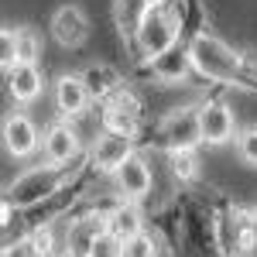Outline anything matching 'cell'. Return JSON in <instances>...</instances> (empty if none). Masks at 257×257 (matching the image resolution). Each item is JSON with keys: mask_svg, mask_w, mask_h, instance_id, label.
Listing matches in <instances>:
<instances>
[{"mask_svg": "<svg viewBox=\"0 0 257 257\" xmlns=\"http://www.w3.org/2000/svg\"><path fill=\"white\" fill-rule=\"evenodd\" d=\"M178 41H182V11H178V4L175 0H155L148 7L144 21H141L138 35H134L138 55L151 62L155 55L168 52Z\"/></svg>", "mask_w": 257, "mask_h": 257, "instance_id": "3957f363", "label": "cell"}, {"mask_svg": "<svg viewBox=\"0 0 257 257\" xmlns=\"http://www.w3.org/2000/svg\"><path fill=\"white\" fill-rule=\"evenodd\" d=\"M82 82H86L89 96L99 99V103H106V99L113 96V93H120V89H123V79H120V72H117V69H110V65H103V62L89 65V69L82 72Z\"/></svg>", "mask_w": 257, "mask_h": 257, "instance_id": "2e32d148", "label": "cell"}, {"mask_svg": "<svg viewBox=\"0 0 257 257\" xmlns=\"http://www.w3.org/2000/svg\"><path fill=\"white\" fill-rule=\"evenodd\" d=\"M41 151H45V158L52 161V165H72V161H79V151H82L79 131L69 120H55L45 131V138H41Z\"/></svg>", "mask_w": 257, "mask_h": 257, "instance_id": "9c48e42d", "label": "cell"}, {"mask_svg": "<svg viewBox=\"0 0 257 257\" xmlns=\"http://www.w3.org/2000/svg\"><path fill=\"white\" fill-rule=\"evenodd\" d=\"M113 182H117V192L123 199L141 202V199H148V192H151V168H148V161L141 158V155H131V158L120 165Z\"/></svg>", "mask_w": 257, "mask_h": 257, "instance_id": "4fadbf2b", "label": "cell"}, {"mask_svg": "<svg viewBox=\"0 0 257 257\" xmlns=\"http://www.w3.org/2000/svg\"><path fill=\"white\" fill-rule=\"evenodd\" d=\"M199 127H202V144H226V141L237 138V120H233V110L219 99H209L199 106Z\"/></svg>", "mask_w": 257, "mask_h": 257, "instance_id": "30bf717a", "label": "cell"}, {"mask_svg": "<svg viewBox=\"0 0 257 257\" xmlns=\"http://www.w3.org/2000/svg\"><path fill=\"white\" fill-rule=\"evenodd\" d=\"M237 257H257V240H254V243H250V247H243V250H240Z\"/></svg>", "mask_w": 257, "mask_h": 257, "instance_id": "4316f807", "label": "cell"}, {"mask_svg": "<svg viewBox=\"0 0 257 257\" xmlns=\"http://www.w3.org/2000/svg\"><path fill=\"white\" fill-rule=\"evenodd\" d=\"M48 28H52V38L59 41L62 48H79L82 41L89 38V21L82 14V7H76V4H62L52 14Z\"/></svg>", "mask_w": 257, "mask_h": 257, "instance_id": "8fae6325", "label": "cell"}, {"mask_svg": "<svg viewBox=\"0 0 257 257\" xmlns=\"http://www.w3.org/2000/svg\"><path fill=\"white\" fill-rule=\"evenodd\" d=\"M123 257H158V240L141 230L138 237L123 240Z\"/></svg>", "mask_w": 257, "mask_h": 257, "instance_id": "7402d4cb", "label": "cell"}, {"mask_svg": "<svg viewBox=\"0 0 257 257\" xmlns=\"http://www.w3.org/2000/svg\"><path fill=\"white\" fill-rule=\"evenodd\" d=\"M237 155L243 165L257 168V127H247V131L237 134Z\"/></svg>", "mask_w": 257, "mask_h": 257, "instance_id": "cb8c5ba5", "label": "cell"}, {"mask_svg": "<svg viewBox=\"0 0 257 257\" xmlns=\"http://www.w3.org/2000/svg\"><path fill=\"white\" fill-rule=\"evenodd\" d=\"M168 161H172V175H175L178 182H196L199 178L196 151H175V155H168Z\"/></svg>", "mask_w": 257, "mask_h": 257, "instance_id": "d6986e66", "label": "cell"}, {"mask_svg": "<svg viewBox=\"0 0 257 257\" xmlns=\"http://www.w3.org/2000/svg\"><path fill=\"white\" fill-rule=\"evenodd\" d=\"M106 230H110V233H117L120 240L138 237L141 230H144V213H141V206L127 199V202L120 206L117 213H113V216L106 219Z\"/></svg>", "mask_w": 257, "mask_h": 257, "instance_id": "e0dca14e", "label": "cell"}, {"mask_svg": "<svg viewBox=\"0 0 257 257\" xmlns=\"http://www.w3.org/2000/svg\"><path fill=\"white\" fill-rule=\"evenodd\" d=\"M189 72H196V62H192L189 45H182V41L148 62V76L155 82H161V86H182L189 79Z\"/></svg>", "mask_w": 257, "mask_h": 257, "instance_id": "52a82bcc", "label": "cell"}, {"mask_svg": "<svg viewBox=\"0 0 257 257\" xmlns=\"http://www.w3.org/2000/svg\"><path fill=\"white\" fill-rule=\"evenodd\" d=\"M7 93L14 103H35V99L45 93V76H41L38 65H28V62H18L14 69H7Z\"/></svg>", "mask_w": 257, "mask_h": 257, "instance_id": "9a60e30c", "label": "cell"}, {"mask_svg": "<svg viewBox=\"0 0 257 257\" xmlns=\"http://www.w3.org/2000/svg\"><path fill=\"white\" fill-rule=\"evenodd\" d=\"M155 134H158V144L168 151V155H175V151H196L199 144H202L199 106H178V110H168V113L158 120Z\"/></svg>", "mask_w": 257, "mask_h": 257, "instance_id": "277c9868", "label": "cell"}, {"mask_svg": "<svg viewBox=\"0 0 257 257\" xmlns=\"http://www.w3.org/2000/svg\"><path fill=\"white\" fill-rule=\"evenodd\" d=\"M52 96H55V110H59L62 120H79L86 113V106L93 103L82 76H69V72L55 79V93Z\"/></svg>", "mask_w": 257, "mask_h": 257, "instance_id": "7c38bea8", "label": "cell"}, {"mask_svg": "<svg viewBox=\"0 0 257 257\" xmlns=\"http://www.w3.org/2000/svg\"><path fill=\"white\" fill-rule=\"evenodd\" d=\"M250 233H254V240H257V206L250 209Z\"/></svg>", "mask_w": 257, "mask_h": 257, "instance_id": "83f0119b", "label": "cell"}, {"mask_svg": "<svg viewBox=\"0 0 257 257\" xmlns=\"http://www.w3.org/2000/svg\"><path fill=\"white\" fill-rule=\"evenodd\" d=\"M103 230H106V219L93 216V213H82V216L69 219V223H65V237H62V247H65L62 254L86 257V250L93 247V240H96Z\"/></svg>", "mask_w": 257, "mask_h": 257, "instance_id": "5bb4252c", "label": "cell"}, {"mask_svg": "<svg viewBox=\"0 0 257 257\" xmlns=\"http://www.w3.org/2000/svg\"><path fill=\"white\" fill-rule=\"evenodd\" d=\"M131 155H138L134 151V138L131 134H117V131H103L93 144V151H89V165L96 168L99 175H117L120 165L131 158Z\"/></svg>", "mask_w": 257, "mask_h": 257, "instance_id": "5b68a950", "label": "cell"}, {"mask_svg": "<svg viewBox=\"0 0 257 257\" xmlns=\"http://www.w3.org/2000/svg\"><path fill=\"white\" fill-rule=\"evenodd\" d=\"M86 257H123V240L117 233H110V230H103L93 240V247L86 250Z\"/></svg>", "mask_w": 257, "mask_h": 257, "instance_id": "44dd1931", "label": "cell"}, {"mask_svg": "<svg viewBox=\"0 0 257 257\" xmlns=\"http://www.w3.org/2000/svg\"><path fill=\"white\" fill-rule=\"evenodd\" d=\"M41 138L45 134L28 113H11L4 120V148H7L11 158H31L41 148Z\"/></svg>", "mask_w": 257, "mask_h": 257, "instance_id": "ba28073f", "label": "cell"}, {"mask_svg": "<svg viewBox=\"0 0 257 257\" xmlns=\"http://www.w3.org/2000/svg\"><path fill=\"white\" fill-rule=\"evenodd\" d=\"M127 199L120 196V192H106V196H93L89 199V209L86 213H93V216H99V219H110L113 213H117L120 206H123Z\"/></svg>", "mask_w": 257, "mask_h": 257, "instance_id": "603a6c76", "label": "cell"}, {"mask_svg": "<svg viewBox=\"0 0 257 257\" xmlns=\"http://www.w3.org/2000/svg\"><path fill=\"white\" fill-rule=\"evenodd\" d=\"M0 65H4V72L18 65V31L14 28L0 31Z\"/></svg>", "mask_w": 257, "mask_h": 257, "instance_id": "d4e9b609", "label": "cell"}, {"mask_svg": "<svg viewBox=\"0 0 257 257\" xmlns=\"http://www.w3.org/2000/svg\"><path fill=\"white\" fill-rule=\"evenodd\" d=\"M38 59H41V38L31 28H18V62L38 65Z\"/></svg>", "mask_w": 257, "mask_h": 257, "instance_id": "ffe728a7", "label": "cell"}, {"mask_svg": "<svg viewBox=\"0 0 257 257\" xmlns=\"http://www.w3.org/2000/svg\"><path fill=\"white\" fill-rule=\"evenodd\" d=\"M189 52L196 62V72L209 82H223V86H240V89H257V76L247 65V59L233 52L230 45L216 35L199 31L196 38L189 41Z\"/></svg>", "mask_w": 257, "mask_h": 257, "instance_id": "6da1fadb", "label": "cell"}, {"mask_svg": "<svg viewBox=\"0 0 257 257\" xmlns=\"http://www.w3.org/2000/svg\"><path fill=\"white\" fill-rule=\"evenodd\" d=\"M4 257H41V254H38V247L31 243V237H24L18 243H7L4 247Z\"/></svg>", "mask_w": 257, "mask_h": 257, "instance_id": "484cf974", "label": "cell"}, {"mask_svg": "<svg viewBox=\"0 0 257 257\" xmlns=\"http://www.w3.org/2000/svg\"><path fill=\"white\" fill-rule=\"evenodd\" d=\"M79 172V165H35L28 172H21L7 189H4V202L14 209H35L41 202H48L52 196H59L62 185Z\"/></svg>", "mask_w": 257, "mask_h": 257, "instance_id": "7a4b0ae2", "label": "cell"}, {"mask_svg": "<svg viewBox=\"0 0 257 257\" xmlns=\"http://www.w3.org/2000/svg\"><path fill=\"white\" fill-rule=\"evenodd\" d=\"M151 4H155V0H117V24H120V31L134 38Z\"/></svg>", "mask_w": 257, "mask_h": 257, "instance_id": "ac0fdd59", "label": "cell"}, {"mask_svg": "<svg viewBox=\"0 0 257 257\" xmlns=\"http://www.w3.org/2000/svg\"><path fill=\"white\" fill-rule=\"evenodd\" d=\"M144 110H141V99L131 89H120L103 103V131H117V134H138Z\"/></svg>", "mask_w": 257, "mask_h": 257, "instance_id": "8992f818", "label": "cell"}]
</instances>
